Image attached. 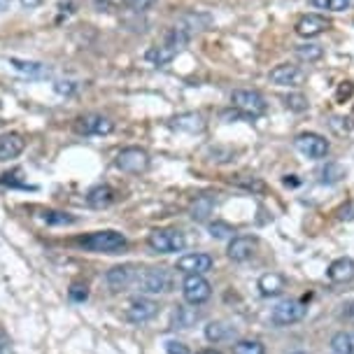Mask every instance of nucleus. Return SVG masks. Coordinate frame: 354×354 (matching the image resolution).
Here are the masks:
<instances>
[{
	"mask_svg": "<svg viewBox=\"0 0 354 354\" xmlns=\"http://www.w3.org/2000/svg\"><path fill=\"white\" fill-rule=\"evenodd\" d=\"M236 336V326L226 324V322H210L205 326V338L210 343H224V340H231Z\"/></svg>",
	"mask_w": 354,
	"mask_h": 354,
	"instance_id": "obj_22",
	"label": "nucleus"
},
{
	"mask_svg": "<svg viewBox=\"0 0 354 354\" xmlns=\"http://www.w3.org/2000/svg\"><path fill=\"white\" fill-rule=\"evenodd\" d=\"M282 100L292 112H306L308 110V98L303 96V93H289V96H284Z\"/></svg>",
	"mask_w": 354,
	"mask_h": 354,
	"instance_id": "obj_34",
	"label": "nucleus"
},
{
	"mask_svg": "<svg viewBox=\"0 0 354 354\" xmlns=\"http://www.w3.org/2000/svg\"><path fill=\"white\" fill-rule=\"evenodd\" d=\"M0 182H3V185H8V187H21V189H28V185L26 182H21L19 180V173H8V175H3L0 177Z\"/></svg>",
	"mask_w": 354,
	"mask_h": 354,
	"instance_id": "obj_41",
	"label": "nucleus"
},
{
	"mask_svg": "<svg viewBox=\"0 0 354 354\" xmlns=\"http://www.w3.org/2000/svg\"><path fill=\"white\" fill-rule=\"evenodd\" d=\"M159 315V303L151 301V299H133L129 303V308H126V319L131 322V324H147Z\"/></svg>",
	"mask_w": 354,
	"mask_h": 354,
	"instance_id": "obj_11",
	"label": "nucleus"
},
{
	"mask_svg": "<svg viewBox=\"0 0 354 354\" xmlns=\"http://www.w3.org/2000/svg\"><path fill=\"white\" fill-rule=\"evenodd\" d=\"M136 287L145 294H166L173 289V275L166 268H140L136 275Z\"/></svg>",
	"mask_w": 354,
	"mask_h": 354,
	"instance_id": "obj_3",
	"label": "nucleus"
},
{
	"mask_svg": "<svg viewBox=\"0 0 354 354\" xmlns=\"http://www.w3.org/2000/svg\"><path fill=\"white\" fill-rule=\"evenodd\" d=\"M40 217L42 221H47V224H52V226H71L77 221L71 212H63V210H42Z\"/></svg>",
	"mask_w": 354,
	"mask_h": 354,
	"instance_id": "obj_30",
	"label": "nucleus"
},
{
	"mask_svg": "<svg viewBox=\"0 0 354 354\" xmlns=\"http://www.w3.org/2000/svg\"><path fill=\"white\" fill-rule=\"evenodd\" d=\"M231 105L250 119L261 117L266 115V110H268L266 98L259 91H254V88H236V91L231 93Z\"/></svg>",
	"mask_w": 354,
	"mask_h": 354,
	"instance_id": "obj_5",
	"label": "nucleus"
},
{
	"mask_svg": "<svg viewBox=\"0 0 354 354\" xmlns=\"http://www.w3.org/2000/svg\"><path fill=\"white\" fill-rule=\"evenodd\" d=\"M289 354H308V352H301V350H299V352H289Z\"/></svg>",
	"mask_w": 354,
	"mask_h": 354,
	"instance_id": "obj_47",
	"label": "nucleus"
},
{
	"mask_svg": "<svg viewBox=\"0 0 354 354\" xmlns=\"http://www.w3.org/2000/svg\"><path fill=\"white\" fill-rule=\"evenodd\" d=\"M326 277L336 284H345L354 280V259L340 257L326 268Z\"/></svg>",
	"mask_w": 354,
	"mask_h": 354,
	"instance_id": "obj_18",
	"label": "nucleus"
},
{
	"mask_svg": "<svg viewBox=\"0 0 354 354\" xmlns=\"http://www.w3.org/2000/svg\"><path fill=\"white\" fill-rule=\"evenodd\" d=\"M170 126L177 131H187V133H196V131H203L205 129V122L201 115H196V112H185V115H177Z\"/></svg>",
	"mask_w": 354,
	"mask_h": 354,
	"instance_id": "obj_23",
	"label": "nucleus"
},
{
	"mask_svg": "<svg viewBox=\"0 0 354 354\" xmlns=\"http://www.w3.org/2000/svg\"><path fill=\"white\" fill-rule=\"evenodd\" d=\"M156 0H122V8L131 12H147Z\"/></svg>",
	"mask_w": 354,
	"mask_h": 354,
	"instance_id": "obj_35",
	"label": "nucleus"
},
{
	"mask_svg": "<svg viewBox=\"0 0 354 354\" xmlns=\"http://www.w3.org/2000/svg\"><path fill=\"white\" fill-rule=\"evenodd\" d=\"M189 33H185L180 26H175L170 33L166 35V40L161 44H154V47L147 49V54H145V59H147L151 66H168L170 61H175L180 52L185 49V44L189 42Z\"/></svg>",
	"mask_w": 354,
	"mask_h": 354,
	"instance_id": "obj_1",
	"label": "nucleus"
},
{
	"mask_svg": "<svg viewBox=\"0 0 354 354\" xmlns=\"http://www.w3.org/2000/svg\"><path fill=\"white\" fill-rule=\"evenodd\" d=\"M68 296H71V301H75V303H84V301L88 299V289H86V284L75 282L73 287H71V292H68Z\"/></svg>",
	"mask_w": 354,
	"mask_h": 354,
	"instance_id": "obj_36",
	"label": "nucleus"
},
{
	"mask_svg": "<svg viewBox=\"0 0 354 354\" xmlns=\"http://www.w3.org/2000/svg\"><path fill=\"white\" fill-rule=\"evenodd\" d=\"M268 77L275 86H301L306 82V73L294 63H280L270 71Z\"/></svg>",
	"mask_w": 354,
	"mask_h": 354,
	"instance_id": "obj_13",
	"label": "nucleus"
},
{
	"mask_svg": "<svg viewBox=\"0 0 354 354\" xmlns=\"http://www.w3.org/2000/svg\"><path fill=\"white\" fill-rule=\"evenodd\" d=\"M319 182L322 185H336L345 177V168L340 163H326V166L319 168Z\"/></svg>",
	"mask_w": 354,
	"mask_h": 354,
	"instance_id": "obj_28",
	"label": "nucleus"
},
{
	"mask_svg": "<svg viewBox=\"0 0 354 354\" xmlns=\"http://www.w3.org/2000/svg\"><path fill=\"white\" fill-rule=\"evenodd\" d=\"M207 231H210V236L212 238H217V240H226V238H233V233H236V229H233L231 224H226V221H210L207 224Z\"/></svg>",
	"mask_w": 354,
	"mask_h": 354,
	"instance_id": "obj_33",
	"label": "nucleus"
},
{
	"mask_svg": "<svg viewBox=\"0 0 354 354\" xmlns=\"http://www.w3.org/2000/svg\"><path fill=\"white\" fill-rule=\"evenodd\" d=\"M338 217L340 219H354V203H347L345 207L338 210Z\"/></svg>",
	"mask_w": 354,
	"mask_h": 354,
	"instance_id": "obj_43",
	"label": "nucleus"
},
{
	"mask_svg": "<svg viewBox=\"0 0 354 354\" xmlns=\"http://www.w3.org/2000/svg\"><path fill=\"white\" fill-rule=\"evenodd\" d=\"M294 147L308 159H326L328 154V140L319 133H301L294 140Z\"/></svg>",
	"mask_w": 354,
	"mask_h": 354,
	"instance_id": "obj_10",
	"label": "nucleus"
},
{
	"mask_svg": "<svg viewBox=\"0 0 354 354\" xmlns=\"http://www.w3.org/2000/svg\"><path fill=\"white\" fill-rule=\"evenodd\" d=\"M98 12H115L122 8V0H93Z\"/></svg>",
	"mask_w": 354,
	"mask_h": 354,
	"instance_id": "obj_38",
	"label": "nucleus"
},
{
	"mask_svg": "<svg viewBox=\"0 0 354 354\" xmlns=\"http://www.w3.org/2000/svg\"><path fill=\"white\" fill-rule=\"evenodd\" d=\"M328 28V21L324 17H319V15H306V17H301L299 21H296V35H301V37H306V40H313V37H319L324 30Z\"/></svg>",
	"mask_w": 354,
	"mask_h": 354,
	"instance_id": "obj_16",
	"label": "nucleus"
},
{
	"mask_svg": "<svg viewBox=\"0 0 354 354\" xmlns=\"http://www.w3.org/2000/svg\"><path fill=\"white\" fill-rule=\"evenodd\" d=\"M15 66L17 73L26 75V77H47L49 75V68L44 63H37V61H21V59H12L10 61Z\"/></svg>",
	"mask_w": 354,
	"mask_h": 354,
	"instance_id": "obj_24",
	"label": "nucleus"
},
{
	"mask_svg": "<svg viewBox=\"0 0 354 354\" xmlns=\"http://www.w3.org/2000/svg\"><path fill=\"white\" fill-rule=\"evenodd\" d=\"M54 88H56V93H61V96H71L75 91V84L73 82H56Z\"/></svg>",
	"mask_w": 354,
	"mask_h": 354,
	"instance_id": "obj_42",
	"label": "nucleus"
},
{
	"mask_svg": "<svg viewBox=\"0 0 354 354\" xmlns=\"http://www.w3.org/2000/svg\"><path fill=\"white\" fill-rule=\"evenodd\" d=\"M0 354H15V347H12V338H10V333L3 328V324H0Z\"/></svg>",
	"mask_w": 354,
	"mask_h": 354,
	"instance_id": "obj_37",
	"label": "nucleus"
},
{
	"mask_svg": "<svg viewBox=\"0 0 354 354\" xmlns=\"http://www.w3.org/2000/svg\"><path fill=\"white\" fill-rule=\"evenodd\" d=\"M42 5V0H21V8H26V10H35V8H40Z\"/></svg>",
	"mask_w": 354,
	"mask_h": 354,
	"instance_id": "obj_44",
	"label": "nucleus"
},
{
	"mask_svg": "<svg viewBox=\"0 0 354 354\" xmlns=\"http://www.w3.org/2000/svg\"><path fill=\"white\" fill-rule=\"evenodd\" d=\"M24 149H26V140L19 133H3L0 136V163L17 159Z\"/></svg>",
	"mask_w": 354,
	"mask_h": 354,
	"instance_id": "obj_17",
	"label": "nucleus"
},
{
	"mask_svg": "<svg viewBox=\"0 0 354 354\" xmlns=\"http://www.w3.org/2000/svg\"><path fill=\"white\" fill-rule=\"evenodd\" d=\"M136 275H138L136 266L124 263V266H115V268L107 270L105 282H107V287H110L112 292H126L131 284H136Z\"/></svg>",
	"mask_w": 354,
	"mask_h": 354,
	"instance_id": "obj_14",
	"label": "nucleus"
},
{
	"mask_svg": "<svg viewBox=\"0 0 354 354\" xmlns=\"http://www.w3.org/2000/svg\"><path fill=\"white\" fill-rule=\"evenodd\" d=\"M331 352L333 354H354V333H347V331L333 333Z\"/></svg>",
	"mask_w": 354,
	"mask_h": 354,
	"instance_id": "obj_26",
	"label": "nucleus"
},
{
	"mask_svg": "<svg viewBox=\"0 0 354 354\" xmlns=\"http://www.w3.org/2000/svg\"><path fill=\"white\" fill-rule=\"evenodd\" d=\"M201 319L196 306H177L173 310V328H192Z\"/></svg>",
	"mask_w": 354,
	"mask_h": 354,
	"instance_id": "obj_21",
	"label": "nucleus"
},
{
	"mask_svg": "<svg viewBox=\"0 0 354 354\" xmlns=\"http://www.w3.org/2000/svg\"><path fill=\"white\" fill-rule=\"evenodd\" d=\"M310 5L324 12H343L352 8V0H310Z\"/></svg>",
	"mask_w": 354,
	"mask_h": 354,
	"instance_id": "obj_31",
	"label": "nucleus"
},
{
	"mask_svg": "<svg viewBox=\"0 0 354 354\" xmlns=\"http://www.w3.org/2000/svg\"><path fill=\"white\" fill-rule=\"evenodd\" d=\"M10 5H12V0H0V12L10 10Z\"/></svg>",
	"mask_w": 354,
	"mask_h": 354,
	"instance_id": "obj_45",
	"label": "nucleus"
},
{
	"mask_svg": "<svg viewBox=\"0 0 354 354\" xmlns=\"http://www.w3.org/2000/svg\"><path fill=\"white\" fill-rule=\"evenodd\" d=\"M198 354H221V352H217V350H201Z\"/></svg>",
	"mask_w": 354,
	"mask_h": 354,
	"instance_id": "obj_46",
	"label": "nucleus"
},
{
	"mask_svg": "<svg viewBox=\"0 0 354 354\" xmlns=\"http://www.w3.org/2000/svg\"><path fill=\"white\" fill-rule=\"evenodd\" d=\"M166 354H189V347L185 343H180V340H168Z\"/></svg>",
	"mask_w": 354,
	"mask_h": 354,
	"instance_id": "obj_39",
	"label": "nucleus"
},
{
	"mask_svg": "<svg viewBox=\"0 0 354 354\" xmlns=\"http://www.w3.org/2000/svg\"><path fill=\"white\" fill-rule=\"evenodd\" d=\"M233 354H266V347L261 340H238L231 347Z\"/></svg>",
	"mask_w": 354,
	"mask_h": 354,
	"instance_id": "obj_32",
	"label": "nucleus"
},
{
	"mask_svg": "<svg viewBox=\"0 0 354 354\" xmlns=\"http://www.w3.org/2000/svg\"><path fill=\"white\" fill-rule=\"evenodd\" d=\"M214 205L217 203H214L212 196H198V198L192 203V219L194 221H205L212 214Z\"/></svg>",
	"mask_w": 354,
	"mask_h": 354,
	"instance_id": "obj_25",
	"label": "nucleus"
},
{
	"mask_svg": "<svg viewBox=\"0 0 354 354\" xmlns=\"http://www.w3.org/2000/svg\"><path fill=\"white\" fill-rule=\"evenodd\" d=\"M284 287H287V282H284V277L280 273H266L259 277V292L266 299H273V296H280L284 292Z\"/></svg>",
	"mask_w": 354,
	"mask_h": 354,
	"instance_id": "obj_20",
	"label": "nucleus"
},
{
	"mask_svg": "<svg viewBox=\"0 0 354 354\" xmlns=\"http://www.w3.org/2000/svg\"><path fill=\"white\" fill-rule=\"evenodd\" d=\"M147 245L156 254H173V252H182L187 248V238L177 229H154L149 233Z\"/></svg>",
	"mask_w": 354,
	"mask_h": 354,
	"instance_id": "obj_4",
	"label": "nucleus"
},
{
	"mask_svg": "<svg viewBox=\"0 0 354 354\" xmlns=\"http://www.w3.org/2000/svg\"><path fill=\"white\" fill-rule=\"evenodd\" d=\"M254 250H257V238H252V236H233L231 243H229V250H226V254H229L231 261L243 263V261H248V259H252Z\"/></svg>",
	"mask_w": 354,
	"mask_h": 354,
	"instance_id": "obj_15",
	"label": "nucleus"
},
{
	"mask_svg": "<svg viewBox=\"0 0 354 354\" xmlns=\"http://www.w3.org/2000/svg\"><path fill=\"white\" fill-rule=\"evenodd\" d=\"M212 257L205 254V252H192V254H185L177 259L175 268L185 275H205L207 270H212Z\"/></svg>",
	"mask_w": 354,
	"mask_h": 354,
	"instance_id": "obj_12",
	"label": "nucleus"
},
{
	"mask_svg": "<svg viewBox=\"0 0 354 354\" xmlns=\"http://www.w3.org/2000/svg\"><path fill=\"white\" fill-rule=\"evenodd\" d=\"M115 166L119 170H124V173L140 175L149 168V154L142 147H124L117 154Z\"/></svg>",
	"mask_w": 354,
	"mask_h": 354,
	"instance_id": "obj_7",
	"label": "nucleus"
},
{
	"mask_svg": "<svg viewBox=\"0 0 354 354\" xmlns=\"http://www.w3.org/2000/svg\"><path fill=\"white\" fill-rule=\"evenodd\" d=\"M306 313H308V308L303 306L301 301L284 299L273 308V313H270V322H273L275 326H292V324H296V322H301L303 317H306Z\"/></svg>",
	"mask_w": 354,
	"mask_h": 354,
	"instance_id": "obj_6",
	"label": "nucleus"
},
{
	"mask_svg": "<svg viewBox=\"0 0 354 354\" xmlns=\"http://www.w3.org/2000/svg\"><path fill=\"white\" fill-rule=\"evenodd\" d=\"M354 93V84L352 82H340V86H338V91H336V98L340 100V103H343L345 98H350Z\"/></svg>",
	"mask_w": 354,
	"mask_h": 354,
	"instance_id": "obj_40",
	"label": "nucleus"
},
{
	"mask_svg": "<svg viewBox=\"0 0 354 354\" xmlns=\"http://www.w3.org/2000/svg\"><path fill=\"white\" fill-rule=\"evenodd\" d=\"M231 185L238 187V189H245V192H250V194H263L266 192V182L259 180V177H252V175H238V177H233Z\"/></svg>",
	"mask_w": 354,
	"mask_h": 354,
	"instance_id": "obj_27",
	"label": "nucleus"
},
{
	"mask_svg": "<svg viewBox=\"0 0 354 354\" xmlns=\"http://www.w3.org/2000/svg\"><path fill=\"white\" fill-rule=\"evenodd\" d=\"M182 296H185L189 306H203L212 296V287L203 275H185V280H182Z\"/></svg>",
	"mask_w": 354,
	"mask_h": 354,
	"instance_id": "obj_8",
	"label": "nucleus"
},
{
	"mask_svg": "<svg viewBox=\"0 0 354 354\" xmlns=\"http://www.w3.org/2000/svg\"><path fill=\"white\" fill-rule=\"evenodd\" d=\"M73 129H75V133H80V136L103 138V136H110V133L115 131V122L103 117V115H82V117L75 119Z\"/></svg>",
	"mask_w": 354,
	"mask_h": 354,
	"instance_id": "obj_9",
	"label": "nucleus"
},
{
	"mask_svg": "<svg viewBox=\"0 0 354 354\" xmlns=\"http://www.w3.org/2000/svg\"><path fill=\"white\" fill-rule=\"evenodd\" d=\"M296 56L306 63H315L324 56V47H322V44H315V42H303L296 47Z\"/></svg>",
	"mask_w": 354,
	"mask_h": 354,
	"instance_id": "obj_29",
	"label": "nucleus"
},
{
	"mask_svg": "<svg viewBox=\"0 0 354 354\" xmlns=\"http://www.w3.org/2000/svg\"><path fill=\"white\" fill-rule=\"evenodd\" d=\"M115 201H117V192L110 185H98L86 194V203H88V207H93V210L110 207Z\"/></svg>",
	"mask_w": 354,
	"mask_h": 354,
	"instance_id": "obj_19",
	"label": "nucleus"
},
{
	"mask_svg": "<svg viewBox=\"0 0 354 354\" xmlns=\"http://www.w3.org/2000/svg\"><path fill=\"white\" fill-rule=\"evenodd\" d=\"M82 248L88 252H96V254H122L129 248V240H126L124 233L107 229L88 233L86 238H82Z\"/></svg>",
	"mask_w": 354,
	"mask_h": 354,
	"instance_id": "obj_2",
	"label": "nucleus"
}]
</instances>
